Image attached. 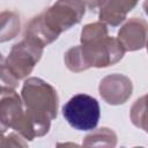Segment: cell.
<instances>
[{"label": "cell", "instance_id": "52a82bcc", "mask_svg": "<svg viewBox=\"0 0 148 148\" xmlns=\"http://www.w3.org/2000/svg\"><path fill=\"white\" fill-rule=\"evenodd\" d=\"M98 92L104 102L110 105L126 103L133 92V83L124 74L113 73L104 76L98 86Z\"/></svg>", "mask_w": 148, "mask_h": 148}, {"label": "cell", "instance_id": "7a4b0ae2", "mask_svg": "<svg viewBox=\"0 0 148 148\" xmlns=\"http://www.w3.org/2000/svg\"><path fill=\"white\" fill-rule=\"evenodd\" d=\"M125 52L126 50L118 38L108 36L97 42L71 47L66 51L64 61L69 71L80 73L90 67L105 68L112 66L123 59Z\"/></svg>", "mask_w": 148, "mask_h": 148}, {"label": "cell", "instance_id": "9c48e42d", "mask_svg": "<svg viewBox=\"0 0 148 148\" xmlns=\"http://www.w3.org/2000/svg\"><path fill=\"white\" fill-rule=\"evenodd\" d=\"M139 0H106L99 8V21L108 25L117 27L126 20L127 14L136 6Z\"/></svg>", "mask_w": 148, "mask_h": 148}, {"label": "cell", "instance_id": "5bb4252c", "mask_svg": "<svg viewBox=\"0 0 148 148\" xmlns=\"http://www.w3.org/2000/svg\"><path fill=\"white\" fill-rule=\"evenodd\" d=\"M24 140L25 139L20 133L14 131V132L9 133L8 135L2 134V139H1L0 145L2 148H5V147H27L28 143Z\"/></svg>", "mask_w": 148, "mask_h": 148}, {"label": "cell", "instance_id": "8992f818", "mask_svg": "<svg viewBox=\"0 0 148 148\" xmlns=\"http://www.w3.org/2000/svg\"><path fill=\"white\" fill-rule=\"evenodd\" d=\"M24 105L22 97L15 91V89L1 86L0 92V123L1 132L12 128L18 131L24 120Z\"/></svg>", "mask_w": 148, "mask_h": 148}, {"label": "cell", "instance_id": "30bf717a", "mask_svg": "<svg viewBox=\"0 0 148 148\" xmlns=\"http://www.w3.org/2000/svg\"><path fill=\"white\" fill-rule=\"evenodd\" d=\"M117 145V134L114 131L108 127H101L92 130L87 134L82 141L84 147H116Z\"/></svg>", "mask_w": 148, "mask_h": 148}, {"label": "cell", "instance_id": "e0dca14e", "mask_svg": "<svg viewBox=\"0 0 148 148\" xmlns=\"http://www.w3.org/2000/svg\"><path fill=\"white\" fill-rule=\"evenodd\" d=\"M146 47H147V52H148V40H147V43H146Z\"/></svg>", "mask_w": 148, "mask_h": 148}, {"label": "cell", "instance_id": "6da1fadb", "mask_svg": "<svg viewBox=\"0 0 148 148\" xmlns=\"http://www.w3.org/2000/svg\"><path fill=\"white\" fill-rule=\"evenodd\" d=\"M21 97L31 139L44 136L50 131L51 120L58 116L57 90L39 77H28L23 82Z\"/></svg>", "mask_w": 148, "mask_h": 148}, {"label": "cell", "instance_id": "5b68a950", "mask_svg": "<svg viewBox=\"0 0 148 148\" xmlns=\"http://www.w3.org/2000/svg\"><path fill=\"white\" fill-rule=\"evenodd\" d=\"M65 120L77 131H92L101 118V108L96 98L87 94H76L62 106Z\"/></svg>", "mask_w": 148, "mask_h": 148}, {"label": "cell", "instance_id": "277c9868", "mask_svg": "<svg viewBox=\"0 0 148 148\" xmlns=\"http://www.w3.org/2000/svg\"><path fill=\"white\" fill-rule=\"evenodd\" d=\"M84 13V0H57L39 15L46 28L58 38L60 34L80 23Z\"/></svg>", "mask_w": 148, "mask_h": 148}, {"label": "cell", "instance_id": "ba28073f", "mask_svg": "<svg viewBox=\"0 0 148 148\" xmlns=\"http://www.w3.org/2000/svg\"><path fill=\"white\" fill-rule=\"evenodd\" d=\"M117 38L126 51L141 50L148 40V23L141 17H131L121 25Z\"/></svg>", "mask_w": 148, "mask_h": 148}, {"label": "cell", "instance_id": "3957f363", "mask_svg": "<svg viewBox=\"0 0 148 148\" xmlns=\"http://www.w3.org/2000/svg\"><path fill=\"white\" fill-rule=\"evenodd\" d=\"M43 50L44 46L28 37L14 44L7 58H1V86L15 89L20 80L31 74L42 58Z\"/></svg>", "mask_w": 148, "mask_h": 148}, {"label": "cell", "instance_id": "9a60e30c", "mask_svg": "<svg viewBox=\"0 0 148 148\" xmlns=\"http://www.w3.org/2000/svg\"><path fill=\"white\" fill-rule=\"evenodd\" d=\"M105 2H106V0H84L86 6L89 9H91V10H95L97 8H101Z\"/></svg>", "mask_w": 148, "mask_h": 148}, {"label": "cell", "instance_id": "8fae6325", "mask_svg": "<svg viewBox=\"0 0 148 148\" xmlns=\"http://www.w3.org/2000/svg\"><path fill=\"white\" fill-rule=\"evenodd\" d=\"M21 29V21L17 13L3 10L0 14V42L5 43L15 38Z\"/></svg>", "mask_w": 148, "mask_h": 148}, {"label": "cell", "instance_id": "2e32d148", "mask_svg": "<svg viewBox=\"0 0 148 148\" xmlns=\"http://www.w3.org/2000/svg\"><path fill=\"white\" fill-rule=\"evenodd\" d=\"M143 9H145V13L148 16V0H145V2H143Z\"/></svg>", "mask_w": 148, "mask_h": 148}, {"label": "cell", "instance_id": "7c38bea8", "mask_svg": "<svg viewBox=\"0 0 148 148\" xmlns=\"http://www.w3.org/2000/svg\"><path fill=\"white\" fill-rule=\"evenodd\" d=\"M130 118L135 127L148 133V94L141 96L133 103Z\"/></svg>", "mask_w": 148, "mask_h": 148}, {"label": "cell", "instance_id": "4fadbf2b", "mask_svg": "<svg viewBox=\"0 0 148 148\" xmlns=\"http://www.w3.org/2000/svg\"><path fill=\"white\" fill-rule=\"evenodd\" d=\"M108 36H109V32H108L106 24L104 22H102V21L92 22V23L86 24L82 28L80 42H81V44H87V43L101 40Z\"/></svg>", "mask_w": 148, "mask_h": 148}]
</instances>
